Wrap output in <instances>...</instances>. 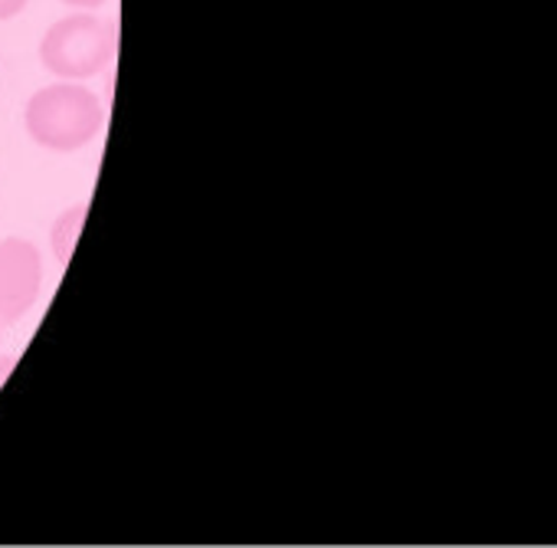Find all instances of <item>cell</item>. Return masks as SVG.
Segmentation results:
<instances>
[{
    "label": "cell",
    "instance_id": "5b68a950",
    "mask_svg": "<svg viewBox=\"0 0 557 548\" xmlns=\"http://www.w3.org/2000/svg\"><path fill=\"white\" fill-rule=\"evenodd\" d=\"M30 4V0H0V21H11V17H17L24 8Z\"/></svg>",
    "mask_w": 557,
    "mask_h": 548
},
{
    "label": "cell",
    "instance_id": "8992f818",
    "mask_svg": "<svg viewBox=\"0 0 557 548\" xmlns=\"http://www.w3.org/2000/svg\"><path fill=\"white\" fill-rule=\"evenodd\" d=\"M17 358L21 355H0V385H4L11 378V372L17 368Z\"/></svg>",
    "mask_w": 557,
    "mask_h": 548
},
{
    "label": "cell",
    "instance_id": "ba28073f",
    "mask_svg": "<svg viewBox=\"0 0 557 548\" xmlns=\"http://www.w3.org/2000/svg\"><path fill=\"white\" fill-rule=\"evenodd\" d=\"M0 329H4V326H0Z\"/></svg>",
    "mask_w": 557,
    "mask_h": 548
},
{
    "label": "cell",
    "instance_id": "52a82bcc",
    "mask_svg": "<svg viewBox=\"0 0 557 548\" xmlns=\"http://www.w3.org/2000/svg\"><path fill=\"white\" fill-rule=\"evenodd\" d=\"M63 4H70V8H102V4H109V0H63Z\"/></svg>",
    "mask_w": 557,
    "mask_h": 548
},
{
    "label": "cell",
    "instance_id": "6da1fadb",
    "mask_svg": "<svg viewBox=\"0 0 557 548\" xmlns=\"http://www.w3.org/2000/svg\"><path fill=\"white\" fill-rule=\"evenodd\" d=\"M106 122V109L83 83H57L30 96L24 125L27 135L50 151L86 148Z\"/></svg>",
    "mask_w": 557,
    "mask_h": 548
},
{
    "label": "cell",
    "instance_id": "277c9868",
    "mask_svg": "<svg viewBox=\"0 0 557 548\" xmlns=\"http://www.w3.org/2000/svg\"><path fill=\"white\" fill-rule=\"evenodd\" d=\"M86 214H89V207L86 204H73L57 223H53V253H57V263L60 266H70V259H73V249H76V243H79V233H83V223H86Z\"/></svg>",
    "mask_w": 557,
    "mask_h": 548
},
{
    "label": "cell",
    "instance_id": "7a4b0ae2",
    "mask_svg": "<svg viewBox=\"0 0 557 548\" xmlns=\"http://www.w3.org/2000/svg\"><path fill=\"white\" fill-rule=\"evenodd\" d=\"M112 57H115V27L89 14H73L57 21L40 40L44 66L66 83H83L99 76L112 63Z\"/></svg>",
    "mask_w": 557,
    "mask_h": 548
},
{
    "label": "cell",
    "instance_id": "3957f363",
    "mask_svg": "<svg viewBox=\"0 0 557 548\" xmlns=\"http://www.w3.org/2000/svg\"><path fill=\"white\" fill-rule=\"evenodd\" d=\"M44 287L40 249L30 240H0V326L24 319Z\"/></svg>",
    "mask_w": 557,
    "mask_h": 548
}]
</instances>
